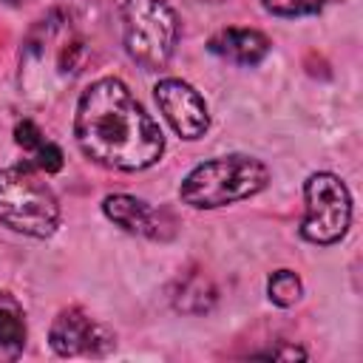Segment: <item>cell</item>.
I'll return each instance as SVG.
<instances>
[{
  "label": "cell",
  "mask_w": 363,
  "mask_h": 363,
  "mask_svg": "<svg viewBox=\"0 0 363 363\" xmlns=\"http://www.w3.org/2000/svg\"><path fill=\"white\" fill-rule=\"evenodd\" d=\"M74 136L91 162L125 173L156 164L164 150L159 122L116 77H102L82 91L74 116Z\"/></svg>",
  "instance_id": "obj_1"
},
{
  "label": "cell",
  "mask_w": 363,
  "mask_h": 363,
  "mask_svg": "<svg viewBox=\"0 0 363 363\" xmlns=\"http://www.w3.org/2000/svg\"><path fill=\"white\" fill-rule=\"evenodd\" d=\"M88 60V43L65 17L62 11H51L37 23V28L28 34L23 57H20V79L26 77V85L43 94H51V88H60L71 82Z\"/></svg>",
  "instance_id": "obj_2"
},
{
  "label": "cell",
  "mask_w": 363,
  "mask_h": 363,
  "mask_svg": "<svg viewBox=\"0 0 363 363\" xmlns=\"http://www.w3.org/2000/svg\"><path fill=\"white\" fill-rule=\"evenodd\" d=\"M267 182H269V170L261 159L247 153H230L196 164L184 176L179 187V199L196 210H213L261 193Z\"/></svg>",
  "instance_id": "obj_3"
},
{
  "label": "cell",
  "mask_w": 363,
  "mask_h": 363,
  "mask_svg": "<svg viewBox=\"0 0 363 363\" xmlns=\"http://www.w3.org/2000/svg\"><path fill=\"white\" fill-rule=\"evenodd\" d=\"M0 224L31 238L54 235L60 204L48 182L31 164H14L0 173Z\"/></svg>",
  "instance_id": "obj_4"
},
{
  "label": "cell",
  "mask_w": 363,
  "mask_h": 363,
  "mask_svg": "<svg viewBox=\"0 0 363 363\" xmlns=\"http://www.w3.org/2000/svg\"><path fill=\"white\" fill-rule=\"evenodd\" d=\"M179 43V17L164 0H125L122 3V45L128 57L159 71L167 65Z\"/></svg>",
  "instance_id": "obj_5"
},
{
  "label": "cell",
  "mask_w": 363,
  "mask_h": 363,
  "mask_svg": "<svg viewBox=\"0 0 363 363\" xmlns=\"http://www.w3.org/2000/svg\"><path fill=\"white\" fill-rule=\"evenodd\" d=\"M306 213L301 221V235L312 244H335L346 235L352 224V196L340 176L312 173L303 184Z\"/></svg>",
  "instance_id": "obj_6"
},
{
  "label": "cell",
  "mask_w": 363,
  "mask_h": 363,
  "mask_svg": "<svg viewBox=\"0 0 363 363\" xmlns=\"http://www.w3.org/2000/svg\"><path fill=\"white\" fill-rule=\"evenodd\" d=\"M48 343L60 357H77V354L102 357L116 346V335L105 323L91 318L85 309L68 306L54 318Z\"/></svg>",
  "instance_id": "obj_7"
},
{
  "label": "cell",
  "mask_w": 363,
  "mask_h": 363,
  "mask_svg": "<svg viewBox=\"0 0 363 363\" xmlns=\"http://www.w3.org/2000/svg\"><path fill=\"white\" fill-rule=\"evenodd\" d=\"M156 102H159V111L164 113V119L170 122V128L182 139H199L210 128V113H207L201 94L193 85H187L184 79H176V77L159 79Z\"/></svg>",
  "instance_id": "obj_8"
},
{
  "label": "cell",
  "mask_w": 363,
  "mask_h": 363,
  "mask_svg": "<svg viewBox=\"0 0 363 363\" xmlns=\"http://www.w3.org/2000/svg\"><path fill=\"white\" fill-rule=\"evenodd\" d=\"M102 213L122 230L136 233V235H147V238H167L162 233V213H156L150 204H145L136 196L128 193H113L105 196L102 201Z\"/></svg>",
  "instance_id": "obj_9"
},
{
  "label": "cell",
  "mask_w": 363,
  "mask_h": 363,
  "mask_svg": "<svg viewBox=\"0 0 363 363\" xmlns=\"http://www.w3.org/2000/svg\"><path fill=\"white\" fill-rule=\"evenodd\" d=\"M207 48L230 62L258 65L269 51V40L255 28H221L210 37Z\"/></svg>",
  "instance_id": "obj_10"
},
{
  "label": "cell",
  "mask_w": 363,
  "mask_h": 363,
  "mask_svg": "<svg viewBox=\"0 0 363 363\" xmlns=\"http://www.w3.org/2000/svg\"><path fill=\"white\" fill-rule=\"evenodd\" d=\"M218 292H216V284L201 272V269H190V272H182L173 286H170V303L176 312H184V315H204L213 309Z\"/></svg>",
  "instance_id": "obj_11"
},
{
  "label": "cell",
  "mask_w": 363,
  "mask_h": 363,
  "mask_svg": "<svg viewBox=\"0 0 363 363\" xmlns=\"http://www.w3.org/2000/svg\"><path fill=\"white\" fill-rule=\"evenodd\" d=\"M26 337H28V326L20 301L0 289V363L17 360L26 349Z\"/></svg>",
  "instance_id": "obj_12"
},
{
  "label": "cell",
  "mask_w": 363,
  "mask_h": 363,
  "mask_svg": "<svg viewBox=\"0 0 363 363\" xmlns=\"http://www.w3.org/2000/svg\"><path fill=\"white\" fill-rule=\"evenodd\" d=\"M14 142H17L23 150L31 153V159L37 162L40 170L57 173V170L62 167V150H60L54 142H48V139L43 136V130H40L31 119L17 122V128H14Z\"/></svg>",
  "instance_id": "obj_13"
},
{
  "label": "cell",
  "mask_w": 363,
  "mask_h": 363,
  "mask_svg": "<svg viewBox=\"0 0 363 363\" xmlns=\"http://www.w3.org/2000/svg\"><path fill=\"white\" fill-rule=\"evenodd\" d=\"M267 295H269V301L275 306H292V303L301 301L303 284H301V278L292 269H278L267 281Z\"/></svg>",
  "instance_id": "obj_14"
},
{
  "label": "cell",
  "mask_w": 363,
  "mask_h": 363,
  "mask_svg": "<svg viewBox=\"0 0 363 363\" xmlns=\"http://www.w3.org/2000/svg\"><path fill=\"white\" fill-rule=\"evenodd\" d=\"M326 6V0H264V9L275 17H303L315 14Z\"/></svg>",
  "instance_id": "obj_15"
},
{
  "label": "cell",
  "mask_w": 363,
  "mask_h": 363,
  "mask_svg": "<svg viewBox=\"0 0 363 363\" xmlns=\"http://www.w3.org/2000/svg\"><path fill=\"white\" fill-rule=\"evenodd\" d=\"M255 357H272V360H303L306 352L298 349V346H275V349H264V352H255Z\"/></svg>",
  "instance_id": "obj_16"
},
{
  "label": "cell",
  "mask_w": 363,
  "mask_h": 363,
  "mask_svg": "<svg viewBox=\"0 0 363 363\" xmlns=\"http://www.w3.org/2000/svg\"><path fill=\"white\" fill-rule=\"evenodd\" d=\"M3 3H6V6H20L23 0H3Z\"/></svg>",
  "instance_id": "obj_17"
}]
</instances>
